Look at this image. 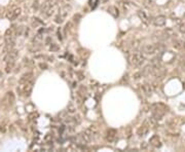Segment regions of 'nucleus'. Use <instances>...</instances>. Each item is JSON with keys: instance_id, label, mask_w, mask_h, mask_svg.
I'll return each mask as SVG.
<instances>
[{"instance_id": "1", "label": "nucleus", "mask_w": 185, "mask_h": 152, "mask_svg": "<svg viewBox=\"0 0 185 152\" xmlns=\"http://www.w3.org/2000/svg\"><path fill=\"white\" fill-rule=\"evenodd\" d=\"M19 57V50L16 49H10L9 52H6L5 57H4V62H5V71L6 73H9L11 70L13 69L16 61L18 60Z\"/></svg>"}, {"instance_id": "2", "label": "nucleus", "mask_w": 185, "mask_h": 152, "mask_svg": "<svg viewBox=\"0 0 185 152\" xmlns=\"http://www.w3.org/2000/svg\"><path fill=\"white\" fill-rule=\"evenodd\" d=\"M4 41H5V52H9L13 49L16 44V33L13 29H8L4 34Z\"/></svg>"}, {"instance_id": "3", "label": "nucleus", "mask_w": 185, "mask_h": 152, "mask_svg": "<svg viewBox=\"0 0 185 152\" xmlns=\"http://www.w3.org/2000/svg\"><path fill=\"white\" fill-rule=\"evenodd\" d=\"M128 60L131 66L135 67V68H138V67H141L144 64V62H145V57H144L141 52H133V54L129 55Z\"/></svg>"}, {"instance_id": "4", "label": "nucleus", "mask_w": 185, "mask_h": 152, "mask_svg": "<svg viewBox=\"0 0 185 152\" xmlns=\"http://www.w3.org/2000/svg\"><path fill=\"white\" fill-rule=\"evenodd\" d=\"M33 85H34V78L30 79V80H27V81H23V82H19L18 91L29 97V96L31 95V93H32Z\"/></svg>"}, {"instance_id": "5", "label": "nucleus", "mask_w": 185, "mask_h": 152, "mask_svg": "<svg viewBox=\"0 0 185 152\" xmlns=\"http://www.w3.org/2000/svg\"><path fill=\"white\" fill-rule=\"evenodd\" d=\"M164 49V45L162 43H155V44H146L142 47V52L144 55H153L157 52H160Z\"/></svg>"}, {"instance_id": "6", "label": "nucleus", "mask_w": 185, "mask_h": 152, "mask_svg": "<svg viewBox=\"0 0 185 152\" xmlns=\"http://www.w3.org/2000/svg\"><path fill=\"white\" fill-rule=\"evenodd\" d=\"M166 110H167V108L163 104H155L152 107V117L157 120L162 119V117L166 113Z\"/></svg>"}, {"instance_id": "7", "label": "nucleus", "mask_w": 185, "mask_h": 152, "mask_svg": "<svg viewBox=\"0 0 185 152\" xmlns=\"http://www.w3.org/2000/svg\"><path fill=\"white\" fill-rule=\"evenodd\" d=\"M21 13H22L21 7H19V6H13L10 9H8V10H7V13H5V16H6L7 20L14 21L16 18H19V16L21 14Z\"/></svg>"}, {"instance_id": "8", "label": "nucleus", "mask_w": 185, "mask_h": 152, "mask_svg": "<svg viewBox=\"0 0 185 152\" xmlns=\"http://www.w3.org/2000/svg\"><path fill=\"white\" fill-rule=\"evenodd\" d=\"M2 105L6 108H9L14 104V95L13 91H8V93L5 94V96L2 99Z\"/></svg>"}, {"instance_id": "9", "label": "nucleus", "mask_w": 185, "mask_h": 152, "mask_svg": "<svg viewBox=\"0 0 185 152\" xmlns=\"http://www.w3.org/2000/svg\"><path fill=\"white\" fill-rule=\"evenodd\" d=\"M91 140H92V136H91L88 132L81 133V134H79L77 136V138H76V141H77L79 144H82V145L88 144L91 142Z\"/></svg>"}, {"instance_id": "10", "label": "nucleus", "mask_w": 185, "mask_h": 152, "mask_svg": "<svg viewBox=\"0 0 185 152\" xmlns=\"http://www.w3.org/2000/svg\"><path fill=\"white\" fill-rule=\"evenodd\" d=\"M52 0H46V1L43 3V5L41 7V13L46 14L47 16H49L52 13Z\"/></svg>"}, {"instance_id": "11", "label": "nucleus", "mask_w": 185, "mask_h": 152, "mask_svg": "<svg viewBox=\"0 0 185 152\" xmlns=\"http://www.w3.org/2000/svg\"><path fill=\"white\" fill-rule=\"evenodd\" d=\"M166 22H167V18L165 16H157L152 20L153 25L157 26V27H163V26H165Z\"/></svg>"}, {"instance_id": "12", "label": "nucleus", "mask_w": 185, "mask_h": 152, "mask_svg": "<svg viewBox=\"0 0 185 152\" xmlns=\"http://www.w3.org/2000/svg\"><path fill=\"white\" fill-rule=\"evenodd\" d=\"M148 131H149V125L147 124V122H145V124H144L143 125H141V127L138 129L137 135H138L139 137H144L147 135Z\"/></svg>"}, {"instance_id": "13", "label": "nucleus", "mask_w": 185, "mask_h": 152, "mask_svg": "<svg viewBox=\"0 0 185 152\" xmlns=\"http://www.w3.org/2000/svg\"><path fill=\"white\" fill-rule=\"evenodd\" d=\"M116 135H117V132L116 130H113V129H110L108 130L107 132V140L109 142H114L115 139H116Z\"/></svg>"}, {"instance_id": "14", "label": "nucleus", "mask_w": 185, "mask_h": 152, "mask_svg": "<svg viewBox=\"0 0 185 152\" xmlns=\"http://www.w3.org/2000/svg\"><path fill=\"white\" fill-rule=\"evenodd\" d=\"M142 91L145 96H151V94H152V86L148 83H145L142 85Z\"/></svg>"}, {"instance_id": "15", "label": "nucleus", "mask_w": 185, "mask_h": 152, "mask_svg": "<svg viewBox=\"0 0 185 152\" xmlns=\"http://www.w3.org/2000/svg\"><path fill=\"white\" fill-rule=\"evenodd\" d=\"M150 144L152 146H154V147H160L162 146V144H160V137L158 136H153V137H151V139H150Z\"/></svg>"}, {"instance_id": "16", "label": "nucleus", "mask_w": 185, "mask_h": 152, "mask_svg": "<svg viewBox=\"0 0 185 152\" xmlns=\"http://www.w3.org/2000/svg\"><path fill=\"white\" fill-rule=\"evenodd\" d=\"M71 9V6L70 5H64L63 7H62L61 9H60V13L59 14H61L62 16H64V18H66L67 16H68V13H69V10Z\"/></svg>"}, {"instance_id": "17", "label": "nucleus", "mask_w": 185, "mask_h": 152, "mask_svg": "<svg viewBox=\"0 0 185 152\" xmlns=\"http://www.w3.org/2000/svg\"><path fill=\"white\" fill-rule=\"evenodd\" d=\"M173 46L177 49H182L184 46V43L182 42L181 40H174V42H173Z\"/></svg>"}, {"instance_id": "18", "label": "nucleus", "mask_w": 185, "mask_h": 152, "mask_svg": "<svg viewBox=\"0 0 185 152\" xmlns=\"http://www.w3.org/2000/svg\"><path fill=\"white\" fill-rule=\"evenodd\" d=\"M86 132H88V134L91 135V136H95V135L98 134V129L95 127V125H91V127H88V130H86Z\"/></svg>"}, {"instance_id": "19", "label": "nucleus", "mask_w": 185, "mask_h": 152, "mask_svg": "<svg viewBox=\"0 0 185 152\" xmlns=\"http://www.w3.org/2000/svg\"><path fill=\"white\" fill-rule=\"evenodd\" d=\"M140 40H138V39H135V40H133L131 43V47H132V49H134V50H137L140 47Z\"/></svg>"}, {"instance_id": "20", "label": "nucleus", "mask_w": 185, "mask_h": 152, "mask_svg": "<svg viewBox=\"0 0 185 152\" xmlns=\"http://www.w3.org/2000/svg\"><path fill=\"white\" fill-rule=\"evenodd\" d=\"M108 11H109V13H111L112 16H114V18L118 16V10H117L115 6H110L109 8H108Z\"/></svg>"}, {"instance_id": "21", "label": "nucleus", "mask_w": 185, "mask_h": 152, "mask_svg": "<svg viewBox=\"0 0 185 152\" xmlns=\"http://www.w3.org/2000/svg\"><path fill=\"white\" fill-rule=\"evenodd\" d=\"M138 16H139V18L141 19L143 22H145V23H147V20H148V18H147V16H146V13H144V11L142 10H140V11H138Z\"/></svg>"}, {"instance_id": "22", "label": "nucleus", "mask_w": 185, "mask_h": 152, "mask_svg": "<svg viewBox=\"0 0 185 152\" xmlns=\"http://www.w3.org/2000/svg\"><path fill=\"white\" fill-rule=\"evenodd\" d=\"M64 20H65V18L62 16L61 14H58L56 18H55V22H56L57 24H62L64 22Z\"/></svg>"}, {"instance_id": "23", "label": "nucleus", "mask_w": 185, "mask_h": 152, "mask_svg": "<svg viewBox=\"0 0 185 152\" xmlns=\"http://www.w3.org/2000/svg\"><path fill=\"white\" fill-rule=\"evenodd\" d=\"M142 75H143L142 72H137V73L134 74V78H135V79H139L140 77H142Z\"/></svg>"}, {"instance_id": "24", "label": "nucleus", "mask_w": 185, "mask_h": 152, "mask_svg": "<svg viewBox=\"0 0 185 152\" xmlns=\"http://www.w3.org/2000/svg\"><path fill=\"white\" fill-rule=\"evenodd\" d=\"M74 111H75V107H74L72 104H70V105L68 106V112H70V113H73Z\"/></svg>"}, {"instance_id": "25", "label": "nucleus", "mask_w": 185, "mask_h": 152, "mask_svg": "<svg viewBox=\"0 0 185 152\" xmlns=\"http://www.w3.org/2000/svg\"><path fill=\"white\" fill-rule=\"evenodd\" d=\"M39 67H40V68H41L42 70L43 69H47V65L46 64H45V63H40V64H39Z\"/></svg>"}, {"instance_id": "26", "label": "nucleus", "mask_w": 185, "mask_h": 152, "mask_svg": "<svg viewBox=\"0 0 185 152\" xmlns=\"http://www.w3.org/2000/svg\"><path fill=\"white\" fill-rule=\"evenodd\" d=\"M180 31L185 33V24H182V25L180 26Z\"/></svg>"}, {"instance_id": "27", "label": "nucleus", "mask_w": 185, "mask_h": 152, "mask_svg": "<svg viewBox=\"0 0 185 152\" xmlns=\"http://www.w3.org/2000/svg\"><path fill=\"white\" fill-rule=\"evenodd\" d=\"M33 3H34V4H33V8L37 9V8H38V1H37V0H36V1L33 2Z\"/></svg>"}, {"instance_id": "28", "label": "nucleus", "mask_w": 185, "mask_h": 152, "mask_svg": "<svg viewBox=\"0 0 185 152\" xmlns=\"http://www.w3.org/2000/svg\"><path fill=\"white\" fill-rule=\"evenodd\" d=\"M146 147H147V146H146V144H141V148H144V149H145Z\"/></svg>"}, {"instance_id": "29", "label": "nucleus", "mask_w": 185, "mask_h": 152, "mask_svg": "<svg viewBox=\"0 0 185 152\" xmlns=\"http://www.w3.org/2000/svg\"><path fill=\"white\" fill-rule=\"evenodd\" d=\"M18 1H25V0H18Z\"/></svg>"}]
</instances>
